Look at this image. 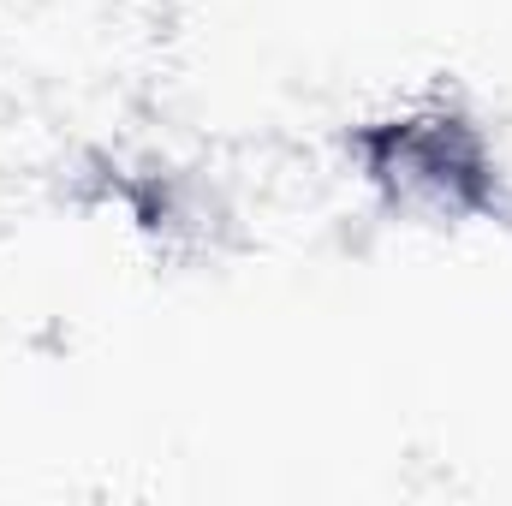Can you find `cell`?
I'll use <instances>...</instances> for the list:
<instances>
[{
    "mask_svg": "<svg viewBox=\"0 0 512 506\" xmlns=\"http://www.w3.org/2000/svg\"><path fill=\"white\" fill-rule=\"evenodd\" d=\"M358 161L376 179V191L405 215L423 221L501 215V161L483 126L447 96L370 120L358 131Z\"/></svg>",
    "mask_w": 512,
    "mask_h": 506,
    "instance_id": "6da1fadb",
    "label": "cell"
}]
</instances>
